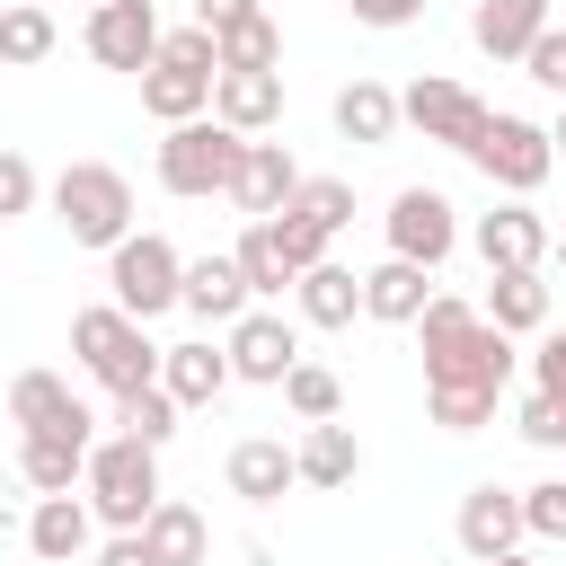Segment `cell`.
<instances>
[{
  "instance_id": "cell-45",
  "label": "cell",
  "mask_w": 566,
  "mask_h": 566,
  "mask_svg": "<svg viewBox=\"0 0 566 566\" xmlns=\"http://www.w3.org/2000/svg\"><path fill=\"white\" fill-rule=\"evenodd\" d=\"M548 150H566V115H557V133H548Z\"/></svg>"
},
{
  "instance_id": "cell-44",
  "label": "cell",
  "mask_w": 566,
  "mask_h": 566,
  "mask_svg": "<svg viewBox=\"0 0 566 566\" xmlns=\"http://www.w3.org/2000/svg\"><path fill=\"white\" fill-rule=\"evenodd\" d=\"M486 566H539V557H522V548H504V557H486Z\"/></svg>"
},
{
  "instance_id": "cell-1",
  "label": "cell",
  "mask_w": 566,
  "mask_h": 566,
  "mask_svg": "<svg viewBox=\"0 0 566 566\" xmlns=\"http://www.w3.org/2000/svg\"><path fill=\"white\" fill-rule=\"evenodd\" d=\"M416 336H424V407H433V424L442 433L495 424V398L513 380V336L486 327V310H469L451 292H433L416 310Z\"/></svg>"
},
{
  "instance_id": "cell-23",
  "label": "cell",
  "mask_w": 566,
  "mask_h": 566,
  "mask_svg": "<svg viewBox=\"0 0 566 566\" xmlns=\"http://www.w3.org/2000/svg\"><path fill=\"white\" fill-rule=\"evenodd\" d=\"M292 292H301V318H310V327H354V310H363V274H354V265H327V256L301 265Z\"/></svg>"
},
{
  "instance_id": "cell-27",
  "label": "cell",
  "mask_w": 566,
  "mask_h": 566,
  "mask_svg": "<svg viewBox=\"0 0 566 566\" xmlns=\"http://www.w3.org/2000/svg\"><path fill=\"white\" fill-rule=\"evenodd\" d=\"M292 486V451L283 442H265V433H248L239 451H230V495H248V504H274Z\"/></svg>"
},
{
  "instance_id": "cell-38",
  "label": "cell",
  "mask_w": 566,
  "mask_h": 566,
  "mask_svg": "<svg viewBox=\"0 0 566 566\" xmlns=\"http://www.w3.org/2000/svg\"><path fill=\"white\" fill-rule=\"evenodd\" d=\"M35 195H44V177H35V159H27V150H0V221H18V212H35Z\"/></svg>"
},
{
  "instance_id": "cell-26",
  "label": "cell",
  "mask_w": 566,
  "mask_h": 566,
  "mask_svg": "<svg viewBox=\"0 0 566 566\" xmlns=\"http://www.w3.org/2000/svg\"><path fill=\"white\" fill-rule=\"evenodd\" d=\"M142 539H150V557L159 566H203V548H212V531H203V513L195 504H150V522H142Z\"/></svg>"
},
{
  "instance_id": "cell-20",
  "label": "cell",
  "mask_w": 566,
  "mask_h": 566,
  "mask_svg": "<svg viewBox=\"0 0 566 566\" xmlns=\"http://www.w3.org/2000/svg\"><path fill=\"white\" fill-rule=\"evenodd\" d=\"M159 389L177 407H212L230 389V354H212V345H159Z\"/></svg>"
},
{
  "instance_id": "cell-30",
  "label": "cell",
  "mask_w": 566,
  "mask_h": 566,
  "mask_svg": "<svg viewBox=\"0 0 566 566\" xmlns=\"http://www.w3.org/2000/svg\"><path fill=\"white\" fill-rule=\"evenodd\" d=\"M44 53H53V9H44V0H0V62L27 71V62H44Z\"/></svg>"
},
{
  "instance_id": "cell-5",
  "label": "cell",
  "mask_w": 566,
  "mask_h": 566,
  "mask_svg": "<svg viewBox=\"0 0 566 566\" xmlns=\"http://www.w3.org/2000/svg\"><path fill=\"white\" fill-rule=\"evenodd\" d=\"M53 212H62V230H71L80 248H115V239L133 230V177L106 168V159H71V168L53 177Z\"/></svg>"
},
{
  "instance_id": "cell-12",
  "label": "cell",
  "mask_w": 566,
  "mask_h": 566,
  "mask_svg": "<svg viewBox=\"0 0 566 566\" xmlns=\"http://www.w3.org/2000/svg\"><path fill=\"white\" fill-rule=\"evenodd\" d=\"M221 354H230V380H265V389H283V371L301 363V336H292L274 310H239Z\"/></svg>"
},
{
  "instance_id": "cell-7",
  "label": "cell",
  "mask_w": 566,
  "mask_h": 566,
  "mask_svg": "<svg viewBox=\"0 0 566 566\" xmlns=\"http://www.w3.org/2000/svg\"><path fill=\"white\" fill-rule=\"evenodd\" d=\"M177 274H186V256H177L159 230H124V239L106 248V283H115V310H133L142 327H150L159 310H177Z\"/></svg>"
},
{
  "instance_id": "cell-10",
  "label": "cell",
  "mask_w": 566,
  "mask_h": 566,
  "mask_svg": "<svg viewBox=\"0 0 566 566\" xmlns=\"http://www.w3.org/2000/svg\"><path fill=\"white\" fill-rule=\"evenodd\" d=\"M451 239H460V221H451V195H433V186H398V203H389V256H407V265H442L451 256Z\"/></svg>"
},
{
  "instance_id": "cell-17",
  "label": "cell",
  "mask_w": 566,
  "mask_h": 566,
  "mask_svg": "<svg viewBox=\"0 0 566 566\" xmlns=\"http://www.w3.org/2000/svg\"><path fill=\"white\" fill-rule=\"evenodd\" d=\"M212 115H221L230 133L283 124V71H212Z\"/></svg>"
},
{
  "instance_id": "cell-34",
  "label": "cell",
  "mask_w": 566,
  "mask_h": 566,
  "mask_svg": "<svg viewBox=\"0 0 566 566\" xmlns=\"http://www.w3.org/2000/svg\"><path fill=\"white\" fill-rule=\"evenodd\" d=\"M115 424H124L133 442H150V451H159V442L177 433V398H168L159 380H142V389H124V398H115Z\"/></svg>"
},
{
  "instance_id": "cell-18",
  "label": "cell",
  "mask_w": 566,
  "mask_h": 566,
  "mask_svg": "<svg viewBox=\"0 0 566 566\" xmlns=\"http://www.w3.org/2000/svg\"><path fill=\"white\" fill-rule=\"evenodd\" d=\"M354 469H363V442H354V424H336V416H318V424L301 433V451H292V478H301V486H354Z\"/></svg>"
},
{
  "instance_id": "cell-33",
  "label": "cell",
  "mask_w": 566,
  "mask_h": 566,
  "mask_svg": "<svg viewBox=\"0 0 566 566\" xmlns=\"http://www.w3.org/2000/svg\"><path fill=\"white\" fill-rule=\"evenodd\" d=\"M283 212H292V221H310V230H327V239H336V230H345V221H354V186H345V177H301V186H292V203H283Z\"/></svg>"
},
{
  "instance_id": "cell-47",
  "label": "cell",
  "mask_w": 566,
  "mask_h": 566,
  "mask_svg": "<svg viewBox=\"0 0 566 566\" xmlns=\"http://www.w3.org/2000/svg\"><path fill=\"white\" fill-rule=\"evenodd\" d=\"M88 9H97V0H88Z\"/></svg>"
},
{
  "instance_id": "cell-16",
  "label": "cell",
  "mask_w": 566,
  "mask_h": 566,
  "mask_svg": "<svg viewBox=\"0 0 566 566\" xmlns=\"http://www.w3.org/2000/svg\"><path fill=\"white\" fill-rule=\"evenodd\" d=\"M478 256H486V274H513V265H539L548 256V221L513 195V203H495L486 221H478Z\"/></svg>"
},
{
  "instance_id": "cell-35",
  "label": "cell",
  "mask_w": 566,
  "mask_h": 566,
  "mask_svg": "<svg viewBox=\"0 0 566 566\" xmlns=\"http://www.w3.org/2000/svg\"><path fill=\"white\" fill-rule=\"evenodd\" d=\"M283 398H292V416H301V424H318V416H336V407H345V380H336L327 363H292V371H283Z\"/></svg>"
},
{
  "instance_id": "cell-6",
  "label": "cell",
  "mask_w": 566,
  "mask_h": 566,
  "mask_svg": "<svg viewBox=\"0 0 566 566\" xmlns=\"http://www.w3.org/2000/svg\"><path fill=\"white\" fill-rule=\"evenodd\" d=\"M239 150H248V133H230L221 115H186V124H168V142H159V186H168V195H230Z\"/></svg>"
},
{
  "instance_id": "cell-36",
  "label": "cell",
  "mask_w": 566,
  "mask_h": 566,
  "mask_svg": "<svg viewBox=\"0 0 566 566\" xmlns=\"http://www.w3.org/2000/svg\"><path fill=\"white\" fill-rule=\"evenodd\" d=\"M513 424H522V442H539V451H566V398H557V389H531Z\"/></svg>"
},
{
  "instance_id": "cell-22",
  "label": "cell",
  "mask_w": 566,
  "mask_h": 566,
  "mask_svg": "<svg viewBox=\"0 0 566 566\" xmlns=\"http://www.w3.org/2000/svg\"><path fill=\"white\" fill-rule=\"evenodd\" d=\"M548 27V0H478L469 9V35H478V53H495V62H522V44Z\"/></svg>"
},
{
  "instance_id": "cell-25",
  "label": "cell",
  "mask_w": 566,
  "mask_h": 566,
  "mask_svg": "<svg viewBox=\"0 0 566 566\" xmlns=\"http://www.w3.org/2000/svg\"><path fill=\"white\" fill-rule=\"evenodd\" d=\"M486 327H504V336H531V327H548V283H539V265L486 274Z\"/></svg>"
},
{
  "instance_id": "cell-2",
  "label": "cell",
  "mask_w": 566,
  "mask_h": 566,
  "mask_svg": "<svg viewBox=\"0 0 566 566\" xmlns=\"http://www.w3.org/2000/svg\"><path fill=\"white\" fill-rule=\"evenodd\" d=\"M88 513L106 522V531H142L150 522V504H159V451L150 442H133V433H115V442H88Z\"/></svg>"
},
{
  "instance_id": "cell-3",
  "label": "cell",
  "mask_w": 566,
  "mask_h": 566,
  "mask_svg": "<svg viewBox=\"0 0 566 566\" xmlns=\"http://www.w3.org/2000/svg\"><path fill=\"white\" fill-rule=\"evenodd\" d=\"M71 354L88 363V380L97 389H142V380H159V345L142 336V318L133 310H115V301H97V310H80L71 318Z\"/></svg>"
},
{
  "instance_id": "cell-42",
  "label": "cell",
  "mask_w": 566,
  "mask_h": 566,
  "mask_svg": "<svg viewBox=\"0 0 566 566\" xmlns=\"http://www.w3.org/2000/svg\"><path fill=\"white\" fill-rule=\"evenodd\" d=\"M97 566H159V557H150V539H142V531H115V539L97 548Z\"/></svg>"
},
{
  "instance_id": "cell-31",
  "label": "cell",
  "mask_w": 566,
  "mask_h": 566,
  "mask_svg": "<svg viewBox=\"0 0 566 566\" xmlns=\"http://www.w3.org/2000/svg\"><path fill=\"white\" fill-rule=\"evenodd\" d=\"M18 469H27V486H35V495H71V478L88 469V442H53V433H27Z\"/></svg>"
},
{
  "instance_id": "cell-43",
  "label": "cell",
  "mask_w": 566,
  "mask_h": 566,
  "mask_svg": "<svg viewBox=\"0 0 566 566\" xmlns=\"http://www.w3.org/2000/svg\"><path fill=\"white\" fill-rule=\"evenodd\" d=\"M239 18H256V0H195V27H203V35H221V27H239Z\"/></svg>"
},
{
  "instance_id": "cell-15",
  "label": "cell",
  "mask_w": 566,
  "mask_h": 566,
  "mask_svg": "<svg viewBox=\"0 0 566 566\" xmlns=\"http://www.w3.org/2000/svg\"><path fill=\"white\" fill-rule=\"evenodd\" d=\"M292 186H301L292 150H283V142H248V150H239V177H230V203H239L248 221H265V212L292 203Z\"/></svg>"
},
{
  "instance_id": "cell-39",
  "label": "cell",
  "mask_w": 566,
  "mask_h": 566,
  "mask_svg": "<svg viewBox=\"0 0 566 566\" xmlns=\"http://www.w3.org/2000/svg\"><path fill=\"white\" fill-rule=\"evenodd\" d=\"M522 71H531L539 88H557V97H566V27H539V35L522 44Z\"/></svg>"
},
{
  "instance_id": "cell-46",
  "label": "cell",
  "mask_w": 566,
  "mask_h": 566,
  "mask_svg": "<svg viewBox=\"0 0 566 566\" xmlns=\"http://www.w3.org/2000/svg\"><path fill=\"white\" fill-rule=\"evenodd\" d=\"M557 265H566V239H557Z\"/></svg>"
},
{
  "instance_id": "cell-8",
  "label": "cell",
  "mask_w": 566,
  "mask_h": 566,
  "mask_svg": "<svg viewBox=\"0 0 566 566\" xmlns=\"http://www.w3.org/2000/svg\"><path fill=\"white\" fill-rule=\"evenodd\" d=\"M469 159H478V168H486V186H504V195H539V186H548V168H557L548 124H531V115H486V133L469 142Z\"/></svg>"
},
{
  "instance_id": "cell-40",
  "label": "cell",
  "mask_w": 566,
  "mask_h": 566,
  "mask_svg": "<svg viewBox=\"0 0 566 566\" xmlns=\"http://www.w3.org/2000/svg\"><path fill=\"white\" fill-rule=\"evenodd\" d=\"M531 380L566 398V327H548V336H539V354H531Z\"/></svg>"
},
{
  "instance_id": "cell-4",
  "label": "cell",
  "mask_w": 566,
  "mask_h": 566,
  "mask_svg": "<svg viewBox=\"0 0 566 566\" xmlns=\"http://www.w3.org/2000/svg\"><path fill=\"white\" fill-rule=\"evenodd\" d=\"M212 71H221L212 35H203V27H177V35H159V53L142 62V106H150L159 124H186V115L212 106Z\"/></svg>"
},
{
  "instance_id": "cell-9",
  "label": "cell",
  "mask_w": 566,
  "mask_h": 566,
  "mask_svg": "<svg viewBox=\"0 0 566 566\" xmlns=\"http://www.w3.org/2000/svg\"><path fill=\"white\" fill-rule=\"evenodd\" d=\"M486 97L478 88H460V80H416L407 97H398V124H416L424 142H442V150H469L478 133H486Z\"/></svg>"
},
{
  "instance_id": "cell-11",
  "label": "cell",
  "mask_w": 566,
  "mask_h": 566,
  "mask_svg": "<svg viewBox=\"0 0 566 566\" xmlns=\"http://www.w3.org/2000/svg\"><path fill=\"white\" fill-rule=\"evenodd\" d=\"M9 424L18 433H53V442H88V398L62 371H18L9 380Z\"/></svg>"
},
{
  "instance_id": "cell-24",
  "label": "cell",
  "mask_w": 566,
  "mask_h": 566,
  "mask_svg": "<svg viewBox=\"0 0 566 566\" xmlns=\"http://www.w3.org/2000/svg\"><path fill=\"white\" fill-rule=\"evenodd\" d=\"M433 301V274L424 265H407V256H389V265H371L363 274V310L371 318H389V327H416V310Z\"/></svg>"
},
{
  "instance_id": "cell-41",
  "label": "cell",
  "mask_w": 566,
  "mask_h": 566,
  "mask_svg": "<svg viewBox=\"0 0 566 566\" xmlns=\"http://www.w3.org/2000/svg\"><path fill=\"white\" fill-rule=\"evenodd\" d=\"M345 9H354L363 27H416V18H424V0H345Z\"/></svg>"
},
{
  "instance_id": "cell-29",
  "label": "cell",
  "mask_w": 566,
  "mask_h": 566,
  "mask_svg": "<svg viewBox=\"0 0 566 566\" xmlns=\"http://www.w3.org/2000/svg\"><path fill=\"white\" fill-rule=\"evenodd\" d=\"M212 53H221V71H283V27L256 9V18L221 27V35H212Z\"/></svg>"
},
{
  "instance_id": "cell-19",
  "label": "cell",
  "mask_w": 566,
  "mask_h": 566,
  "mask_svg": "<svg viewBox=\"0 0 566 566\" xmlns=\"http://www.w3.org/2000/svg\"><path fill=\"white\" fill-rule=\"evenodd\" d=\"M177 310H195V318H239V310H248L239 256H195V265L177 274Z\"/></svg>"
},
{
  "instance_id": "cell-37",
  "label": "cell",
  "mask_w": 566,
  "mask_h": 566,
  "mask_svg": "<svg viewBox=\"0 0 566 566\" xmlns=\"http://www.w3.org/2000/svg\"><path fill=\"white\" fill-rule=\"evenodd\" d=\"M522 531H531V539H566V478L522 486Z\"/></svg>"
},
{
  "instance_id": "cell-32",
  "label": "cell",
  "mask_w": 566,
  "mask_h": 566,
  "mask_svg": "<svg viewBox=\"0 0 566 566\" xmlns=\"http://www.w3.org/2000/svg\"><path fill=\"white\" fill-rule=\"evenodd\" d=\"M230 256H239V274H248V301H256V292H283V283H301V274H292V256H283V239H274V221H248V239H239Z\"/></svg>"
},
{
  "instance_id": "cell-28",
  "label": "cell",
  "mask_w": 566,
  "mask_h": 566,
  "mask_svg": "<svg viewBox=\"0 0 566 566\" xmlns=\"http://www.w3.org/2000/svg\"><path fill=\"white\" fill-rule=\"evenodd\" d=\"M336 133H345V142H389V133H398V88H380V80L336 88Z\"/></svg>"
},
{
  "instance_id": "cell-21",
  "label": "cell",
  "mask_w": 566,
  "mask_h": 566,
  "mask_svg": "<svg viewBox=\"0 0 566 566\" xmlns=\"http://www.w3.org/2000/svg\"><path fill=\"white\" fill-rule=\"evenodd\" d=\"M88 504L80 495H44L35 513H27V548L44 557V566H71V557H88Z\"/></svg>"
},
{
  "instance_id": "cell-13",
  "label": "cell",
  "mask_w": 566,
  "mask_h": 566,
  "mask_svg": "<svg viewBox=\"0 0 566 566\" xmlns=\"http://www.w3.org/2000/svg\"><path fill=\"white\" fill-rule=\"evenodd\" d=\"M88 53H97L106 71H142V62L159 53V9H150V0H97V9H88Z\"/></svg>"
},
{
  "instance_id": "cell-14",
  "label": "cell",
  "mask_w": 566,
  "mask_h": 566,
  "mask_svg": "<svg viewBox=\"0 0 566 566\" xmlns=\"http://www.w3.org/2000/svg\"><path fill=\"white\" fill-rule=\"evenodd\" d=\"M460 548H469L478 566H486V557H504V548H522V495H513V486H495V478H486V486H469V495H460Z\"/></svg>"
}]
</instances>
